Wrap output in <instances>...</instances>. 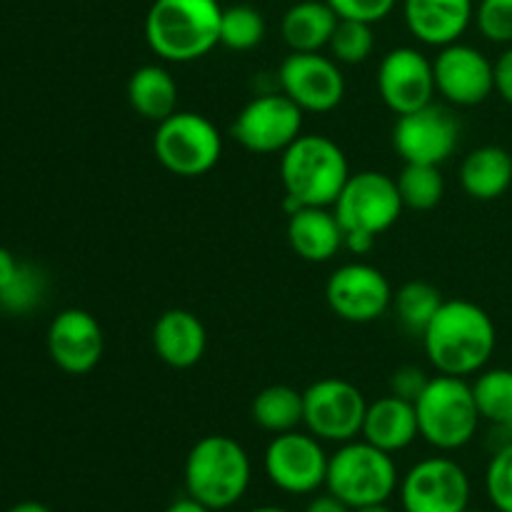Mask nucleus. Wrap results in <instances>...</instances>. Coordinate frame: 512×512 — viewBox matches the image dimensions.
Wrapping results in <instances>:
<instances>
[{
    "instance_id": "30",
    "label": "nucleus",
    "mask_w": 512,
    "mask_h": 512,
    "mask_svg": "<svg viewBox=\"0 0 512 512\" xmlns=\"http://www.w3.org/2000/svg\"><path fill=\"white\" fill-rule=\"evenodd\" d=\"M265 20L253 5H230L220 18V45L230 50H253L263 43Z\"/></svg>"
},
{
    "instance_id": "24",
    "label": "nucleus",
    "mask_w": 512,
    "mask_h": 512,
    "mask_svg": "<svg viewBox=\"0 0 512 512\" xmlns=\"http://www.w3.org/2000/svg\"><path fill=\"white\" fill-rule=\"evenodd\" d=\"M338 20L325 0H300L283 15L280 33L293 53H320L333 38Z\"/></svg>"
},
{
    "instance_id": "36",
    "label": "nucleus",
    "mask_w": 512,
    "mask_h": 512,
    "mask_svg": "<svg viewBox=\"0 0 512 512\" xmlns=\"http://www.w3.org/2000/svg\"><path fill=\"white\" fill-rule=\"evenodd\" d=\"M428 383L430 378L425 375V370L415 368V365H405V368H398L390 375V393L415 403L423 395V390L428 388Z\"/></svg>"
},
{
    "instance_id": "27",
    "label": "nucleus",
    "mask_w": 512,
    "mask_h": 512,
    "mask_svg": "<svg viewBox=\"0 0 512 512\" xmlns=\"http://www.w3.org/2000/svg\"><path fill=\"white\" fill-rule=\"evenodd\" d=\"M443 303L445 300L440 290L435 285L423 283V280H410L398 290V295H393V308L400 325L410 335H420V338H423L425 328H428L430 320L435 318Z\"/></svg>"
},
{
    "instance_id": "45",
    "label": "nucleus",
    "mask_w": 512,
    "mask_h": 512,
    "mask_svg": "<svg viewBox=\"0 0 512 512\" xmlns=\"http://www.w3.org/2000/svg\"><path fill=\"white\" fill-rule=\"evenodd\" d=\"M465 512H483V510H470V508H468Z\"/></svg>"
},
{
    "instance_id": "38",
    "label": "nucleus",
    "mask_w": 512,
    "mask_h": 512,
    "mask_svg": "<svg viewBox=\"0 0 512 512\" xmlns=\"http://www.w3.org/2000/svg\"><path fill=\"white\" fill-rule=\"evenodd\" d=\"M305 512H353V508H348L343 500H338L335 495L328 493V495H318V498L310 500Z\"/></svg>"
},
{
    "instance_id": "1",
    "label": "nucleus",
    "mask_w": 512,
    "mask_h": 512,
    "mask_svg": "<svg viewBox=\"0 0 512 512\" xmlns=\"http://www.w3.org/2000/svg\"><path fill=\"white\" fill-rule=\"evenodd\" d=\"M425 355L440 375L480 373L493 358L498 330L493 318L470 300H445L423 333Z\"/></svg>"
},
{
    "instance_id": "42",
    "label": "nucleus",
    "mask_w": 512,
    "mask_h": 512,
    "mask_svg": "<svg viewBox=\"0 0 512 512\" xmlns=\"http://www.w3.org/2000/svg\"><path fill=\"white\" fill-rule=\"evenodd\" d=\"M8 512H53V510H50L48 505L38 503V500H25V503L13 505Z\"/></svg>"
},
{
    "instance_id": "18",
    "label": "nucleus",
    "mask_w": 512,
    "mask_h": 512,
    "mask_svg": "<svg viewBox=\"0 0 512 512\" xmlns=\"http://www.w3.org/2000/svg\"><path fill=\"white\" fill-rule=\"evenodd\" d=\"M105 335L98 320L80 308H68L53 318L48 328V353L68 375H85L100 363Z\"/></svg>"
},
{
    "instance_id": "41",
    "label": "nucleus",
    "mask_w": 512,
    "mask_h": 512,
    "mask_svg": "<svg viewBox=\"0 0 512 512\" xmlns=\"http://www.w3.org/2000/svg\"><path fill=\"white\" fill-rule=\"evenodd\" d=\"M165 512H213L208 508V505L198 503L195 498H190V495H185V498L175 500V503H170L168 508H165Z\"/></svg>"
},
{
    "instance_id": "10",
    "label": "nucleus",
    "mask_w": 512,
    "mask_h": 512,
    "mask_svg": "<svg viewBox=\"0 0 512 512\" xmlns=\"http://www.w3.org/2000/svg\"><path fill=\"white\" fill-rule=\"evenodd\" d=\"M303 130V110L285 93L258 95L250 100L230 125V135L245 150L258 155L283 153Z\"/></svg>"
},
{
    "instance_id": "12",
    "label": "nucleus",
    "mask_w": 512,
    "mask_h": 512,
    "mask_svg": "<svg viewBox=\"0 0 512 512\" xmlns=\"http://www.w3.org/2000/svg\"><path fill=\"white\" fill-rule=\"evenodd\" d=\"M405 512H465L470 505V478L455 460L425 458L400 480Z\"/></svg>"
},
{
    "instance_id": "43",
    "label": "nucleus",
    "mask_w": 512,
    "mask_h": 512,
    "mask_svg": "<svg viewBox=\"0 0 512 512\" xmlns=\"http://www.w3.org/2000/svg\"><path fill=\"white\" fill-rule=\"evenodd\" d=\"M353 512H395V510H390L385 503H378V505H365V508H355Z\"/></svg>"
},
{
    "instance_id": "14",
    "label": "nucleus",
    "mask_w": 512,
    "mask_h": 512,
    "mask_svg": "<svg viewBox=\"0 0 512 512\" xmlns=\"http://www.w3.org/2000/svg\"><path fill=\"white\" fill-rule=\"evenodd\" d=\"M283 93L303 113H330L345 98V78L338 60L320 53H293L278 73Z\"/></svg>"
},
{
    "instance_id": "22",
    "label": "nucleus",
    "mask_w": 512,
    "mask_h": 512,
    "mask_svg": "<svg viewBox=\"0 0 512 512\" xmlns=\"http://www.w3.org/2000/svg\"><path fill=\"white\" fill-rule=\"evenodd\" d=\"M360 435L370 445H375V448L385 450L390 455L410 448L415 443V438L420 435L415 403L398 398L393 393L375 400V403L368 405L363 433Z\"/></svg>"
},
{
    "instance_id": "16",
    "label": "nucleus",
    "mask_w": 512,
    "mask_h": 512,
    "mask_svg": "<svg viewBox=\"0 0 512 512\" xmlns=\"http://www.w3.org/2000/svg\"><path fill=\"white\" fill-rule=\"evenodd\" d=\"M433 73L438 93L460 108L485 103L495 90V63L473 45H445L433 60Z\"/></svg>"
},
{
    "instance_id": "2",
    "label": "nucleus",
    "mask_w": 512,
    "mask_h": 512,
    "mask_svg": "<svg viewBox=\"0 0 512 512\" xmlns=\"http://www.w3.org/2000/svg\"><path fill=\"white\" fill-rule=\"evenodd\" d=\"M280 178L288 215L303 205L328 208L343 193L350 178V165L335 140L310 133L300 135L283 150Z\"/></svg>"
},
{
    "instance_id": "20",
    "label": "nucleus",
    "mask_w": 512,
    "mask_h": 512,
    "mask_svg": "<svg viewBox=\"0 0 512 512\" xmlns=\"http://www.w3.org/2000/svg\"><path fill=\"white\" fill-rule=\"evenodd\" d=\"M155 355L175 370H188L203 360L208 333L200 318L190 310H165L153 328Z\"/></svg>"
},
{
    "instance_id": "19",
    "label": "nucleus",
    "mask_w": 512,
    "mask_h": 512,
    "mask_svg": "<svg viewBox=\"0 0 512 512\" xmlns=\"http://www.w3.org/2000/svg\"><path fill=\"white\" fill-rule=\"evenodd\" d=\"M403 13L408 30L420 43L445 48L458 43L468 30L475 8L473 0H405Z\"/></svg>"
},
{
    "instance_id": "31",
    "label": "nucleus",
    "mask_w": 512,
    "mask_h": 512,
    "mask_svg": "<svg viewBox=\"0 0 512 512\" xmlns=\"http://www.w3.org/2000/svg\"><path fill=\"white\" fill-rule=\"evenodd\" d=\"M328 48L333 53V60H338V63H365L375 48L373 25L360 23V20H338V28L330 38Z\"/></svg>"
},
{
    "instance_id": "32",
    "label": "nucleus",
    "mask_w": 512,
    "mask_h": 512,
    "mask_svg": "<svg viewBox=\"0 0 512 512\" xmlns=\"http://www.w3.org/2000/svg\"><path fill=\"white\" fill-rule=\"evenodd\" d=\"M485 488H488V498L495 508L500 512H512V443L493 455L488 473H485Z\"/></svg>"
},
{
    "instance_id": "13",
    "label": "nucleus",
    "mask_w": 512,
    "mask_h": 512,
    "mask_svg": "<svg viewBox=\"0 0 512 512\" xmlns=\"http://www.w3.org/2000/svg\"><path fill=\"white\" fill-rule=\"evenodd\" d=\"M458 140V118L453 110L438 103L400 115L393 130V145L405 163L443 165L455 153Z\"/></svg>"
},
{
    "instance_id": "26",
    "label": "nucleus",
    "mask_w": 512,
    "mask_h": 512,
    "mask_svg": "<svg viewBox=\"0 0 512 512\" xmlns=\"http://www.w3.org/2000/svg\"><path fill=\"white\" fill-rule=\"evenodd\" d=\"M253 420L268 433L280 435L303 425V393L290 385H270L253 400Z\"/></svg>"
},
{
    "instance_id": "3",
    "label": "nucleus",
    "mask_w": 512,
    "mask_h": 512,
    "mask_svg": "<svg viewBox=\"0 0 512 512\" xmlns=\"http://www.w3.org/2000/svg\"><path fill=\"white\" fill-rule=\"evenodd\" d=\"M218 0H153L145 15V40L168 63H193L220 43Z\"/></svg>"
},
{
    "instance_id": "35",
    "label": "nucleus",
    "mask_w": 512,
    "mask_h": 512,
    "mask_svg": "<svg viewBox=\"0 0 512 512\" xmlns=\"http://www.w3.org/2000/svg\"><path fill=\"white\" fill-rule=\"evenodd\" d=\"M338 13L340 20H360V23H380L393 13L398 0H325Z\"/></svg>"
},
{
    "instance_id": "40",
    "label": "nucleus",
    "mask_w": 512,
    "mask_h": 512,
    "mask_svg": "<svg viewBox=\"0 0 512 512\" xmlns=\"http://www.w3.org/2000/svg\"><path fill=\"white\" fill-rule=\"evenodd\" d=\"M375 245V235H368V233H345V248L353 250V253L358 255H365L370 253Z\"/></svg>"
},
{
    "instance_id": "5",
    "label": "nucleus",
    "mask_w": 512,
    "mask_h": 512,
    "mask_svg": "<svg viewBox=\"0 0 512 512\" xmlns=\"http://www.w3.org/2000/svg\"><path fill=\"white\" fill-rule=\"evenodd\" d=\"M420 438L443 453L465 448L475 438L480 425V410L475 403L473 385L455 375L430 378L428 388L415 400Z\"/></svg>"
},
{
    "instance_id": "4",
    "label": "nucleus",
    "mask_w": 512,
    "mask_h": 512,
    "mask_svg": "<svg viewBox=\"0 0 512 512\" xmlns=\"http://www.w3.org/2000/svg\"><path fill=\"white\" fill-rule=\"evenodd\" d=\"M250 458L238 440L228 435H205L185 458V490L210 510H228L250 488Z\"/></svg>"
},
{
    "instance_id": "44",
    "label": "nucleus",
    "mask_w": 512,
    "mask_h": 512,
    "mask_svg": "<svg viewBox=\"0 0 512 512\" xmlns=\"http://www.w3.org/2000/svg\"><path fill=\"white\" fill-rule=\"evenodd\" d=\"M250 512H290V510L275 508V505H263V508H253Z\"/></svg>"
},
{
    "instance_id": "6",
    "label": "nucleus",
    "mask_w": 512,
    "mask_h": 512,
    "mask_svg": "<svg viewBox=\"0 0 512 512\" xmlns=\"http://www.w3.org/2000/svg\"><path fill=\"white\" fill-rule=\"evenodd\" d=\"M398 485L393 455L375 448L368 440H350L330 455L325 488L348 508L388 503Z\"/></svg>"
},
{
    "instance_id": "29",
    "label": "nucleus",
    "mask_w": 512,
    "mask_h": 512,
    "mask_svg": "<svg viewBox=\"0 0 512 512\" xmlns=\"http://www.w3.org/2000/svg\"><path fill=\"white\" fill-rule=\"evenodd\" d=\"M475 403H478L480 418L488 423L512 425V370L495 368L485 370L473 383Z\"/></svg>"
},
{
    "instance_id": "34",
    "label": "nucleus",
    "mask_w": 512,
    "mask_h": 512,
    "mask_svg": "<svg viewBox=\"0 0 512 512\" xmlns=\"http://www.w3.org/2000/svg\"><path fill=\"white\" fill-rule=\"evenodd\" d=\"M475 20L490 43H512V0H480Z\"/></svg>"
},
{
    "instance_id": "23",
    "label": "nucleus",
    "mask_w": 512,
    "mask_h": 512,
    "mask_svg": "<svg viewBox=\"0 0 512 512\" xmlns=\"http://www.w3.org/2000/svg\"><path fill=\"white\" fill-rule=\"evenodd\" d=\"M460 185L473 200L503 198L512 185V155L500 145L475 148L460 165Z\"/></svg>"
},
{
    "instance_id": "9",
    "label": "nucleus",
    "mask_w": 512,
    "mask_h": 512,
    "mask_svg": "<svg viewBox=\"0 0 512 512\" xmlns=\"http://www.w3.org/2000/svg\"><path fill=\"white\" fill-rule=\"evenodd\" d=\"M368 400L358 385L343 378H323L303 393V425L328 443H350L363 433Z\"/></svg>"
},
{
    "instance_id": "39",
    "label": "nucleus",
    "mask_w": 512,
    "mask_h": 512,
    "mask_svg": "<svg viewBox=\"0 0 512 512\" xmlns=\"http://www.w3.org/2000/svg\"><path fill=\"white\" fill-rule=\"evenodd\" d=\"M18 270H20V265L15 263V258L10 255V250L0 248V293H3L10 283H13L15 275H18Z\"/></svg>"
},
{
    "instance_id": "7",
    "label": "nucleus",
    "mask_w": 512,
    "mask_h": 512,
    "mask_svg": "<svg viewBox=\"0 0 512 512\" xmlns=\"http://www.w3.org/2000/svg\"><path fill=\"white\" fill-rule=\"evenodd\" d=\"M153 150L160 165L173 175L200 178L218 165L223 138L205 115L178 110L158 123Z\"/></svg>"
},
{
    "instance_id": "28",
    "label": "nucleus",
    "mask_w": 512,
    "mask_h": 512,
    "mask_svg": "<svg viewBox=\"0 0 512 512\" xmlns=\"http://www.w3.org/2000/svg\"><path fill=\"white\" fill-rule=\"evenodd\" d=\"M398 190L405 208L420 210V213L438 208L445 195V178L440 173V165L405 163L398 175Z\"/></svg>"
},
{
    "instance_id": "21",
    "label": "nucleus",
    "mask_w": 512,
    "mask_h": 512,
    "mask_svg": "<svg viewBox=\"0 0 512 512\" xmlns=\"http://www.w3.org/2000/svg\"><path fill=\"white\" fill-rule=\"evenodd\" d=\"M288 243L295 255L308 263H328L345 248V230L338 215L328 208L303 205L288 220Z\"/></svg>"
},
{
    "instance_id": "33",
    "label": "nucleus",
    "mask_w": 512,
    "mask_h": 512,
    "mask_svg": "<svg viewBox=\"0 0 512 512\" xmlns=\"http://www.w3.org/2000/svg\"><path fill=\"white\" fill-rule=\"evenodd\" d=\"M45 280L43 275L35 268H25L20 265L18 275H15L13 283L0 293V303L5 308H10L13 313H25V310H33L38 305V300L43 298Z\"/></svg>"
},
{
    "instance_id": "46",
    "label": "nucleus",
    "mask_w": 512,
    "mask_h": 512,
    "mask_svg": "<svg viewBox=\"0 0 512 512\" xmlns=\"http://www.w3.org/2000/svg\"><path fill=\"white\" fill-rule=\"evenodd\" d=\"M508 430H510V438H512V425H510V428H508ZM510 443H512V440H510Z\"/></svg>"
},
{
    "instance_id": "8",
    "label": "nucleus",
    "mask_w": 512,
    "mask_h": 512,
    "mask_svg": "<svg viewBox=\"0 0 512 512\" xmlns=\"http://www.w3.org/2000/svg\"><path fill=\"white\" fill-rule=\"evenodd\" d=\"M403 208L398 180L378 170H363L350 173L333 213L338 215L345 233H368L378 238L398 223Z\"/></svg>"
},
{
    "instance_id": "11",
    "label": "nucleus",
    "mask_w": 512,
    "mask_h": 512,
    "mask_svg": "<svg viewBox=\"0 0 512 512\" xmlns=\"http://www.w3.org/2000/svg\"><path fill=\"white\" fill-rule=\"evenodd\" d=\"M328 453L313 433H280L265 448V475L288 495H310L328 478Z\"/></svg>"
},
{
    "instance_id": "37",
    "label": "nucleus",
    "mask_w": 512,
    "mask_h": 512,
    "mask_svg": "<svg viewBox=\"0 0 512 512\" xmlns=\"http://www.w3.org/2000/svg\"><path fill=\"white\" fill-rule=\"evenodd\" d=\"M495 90L505 103L512 105V48L505 50L495 63Z\"/></svg>"
},
{
    "instance_id": "25",
    "label": "nucleus",
    "mask_w": 512,
    "mask_h": 512,
    "mask_svg": "<svg viewBox=\"0 0 512 512\" xmlns=\"http://www.w3.org/2000/svg\"><path fill=\"white\" fill-rule=\"evenodd\" d=\"M128 103L140 118L163 123L178 113V83L163 65H143L128 80Z\"/></svg>"
},
{
    "instance_id": "15",
    "label": "nucleus",
    "mask_w": 512,
    "mask_h": 512,
    "mask_svg": "<svg viewBox=\"0 0 512 512\" xmlns=\"http://www.w3.org/2000/svg\"><path fill=\"white\" fill-rule=\"evenodd\" d=\"M325 300L340 320L373 323L393 305V288L383 270L368 263H348L328 278Z\"/></svg>"
},
{
    "instance_id": "17",
    "label": "nucleus",
    "mask_w": 512,
    "mask_h": 512,
    "mask_svg": "<svg viewBox=\"0 0 512 512\" xmlns=\"http://www.w3.org/2000/svg\"><path fill=\"white\" fill-rule=\"evenodd\" d=\"M378 90L395 115H408L433 103V63L415 48H395L380 60Z\"/></svg>"
}]
</instances>
